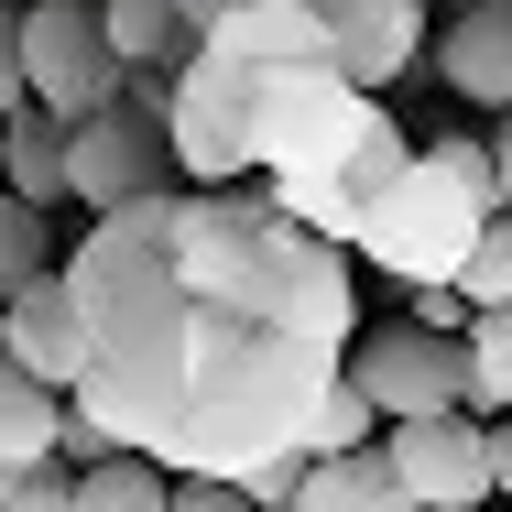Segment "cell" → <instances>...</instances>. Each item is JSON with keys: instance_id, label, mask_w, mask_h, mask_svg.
<instances>
[{"instance_id": "obj_11", "label": "cell", "mask_w": 512, "mask_h": 512, "mask_svg": "<svg viewBox=\"0 0 512 512\" xmlns=\"http://www.w3.org/2000/svg\"><path fill=\"white\" fill-rule=\"evenodd\" d=\"M55 425H66V393H44V382H22V371L0 360V469L55 458Z\"/></svg>"}, {"instance_id": "obj_9", "label": "cell", "mask_w": 512, "mask_h": 512, "mask_svg": "<svg viewBox=\"0 0 512 512\" xmlns=\"http://www.w3.org/2000/svg\"><path fill=\"white\" fill-rule=\"evenodd\" d=\"M0 197L33 207V218L66 207V131H55L44 109H11V120H0Z\"/></svg>"}, {"instance_id": "obj_20", "label": "cell", "mask_w": 512, "mask_h": 512, "mask_svg": "<svg viewBox=\"0 0 512 512\" xmlns=\"http://www.w3.org/2000/svg\"><path fill=\"white\" fill-rule=\"evenodd\" d=\"M164 512H251V502H240L229 480H175V502H164Z\"/></svg>"}, {"instance_id": "obj_19", "label": "cell", "mask_w": 512, "mask_h": 512, "mask_svg": "<svg viewBox=\"0 0 512 512\" xmlns=\"http://www.w3.org/2000/svg\"><path fill=\"white\" fill-rule=\"evenodd\" d=\"M404 327H425V338H469V306H458V284H414Z\"/></svg>"}, {"instance_id": "obj_3", "label": "cell", "mask_w": 512, "mask_h": 512, "mask_svg": "<svg viewBox=\"0 0 512 512\" xmlns=\"http://www.w3.org/2000/svg\"><path fill=\"white\" fill-rule=\"evenodd\" d=\"M338 382L382 425H425V414H469V338H425V327H371L338 349Z\"/></svg>"}, {"instance_id": "obj_2", "label": "cell", "mask_w": 512, "mask_h": 512, "mask_svg": "<svg viewBox=\"0 0 512 512\" xmlns=\"http://www.w3.org/2000/svg\"><path fill=\"white\" fill-rule=\"evenodd\" d=\"M11 66H22V109H44L55 131L120 109V55L99 44V11L22 0V11H11Z\"/></svg>"}, {"instance_id": "obj_27", "label": "cell", "mask_w": 512, "mask_h": 512, "mask_svg": "<svg viewBox=\"0 0 512 512\" xmlns=\"http://www.w3.org/2000/svg\"><path fill=\"white\" fill-rule=\"evenodd\" d=\"M502 425H512V414H502Z\"/></svg>"}, {"instance_id": "obj_13", "label": "cell", "mask_w": 512, "mask_h": 512, "mask_svg": "<svg viewBox=\"0 0 512 512\" xmlns=\"http://www.w3.org/2000/svg\"><path fill=\"white\" fill-rule=\"evenodd\" d=\"M458 306L469 316L512 306V218H480V240H469V262H458Z\"/></svg>"}, {"instance_id": "obj_10", "label": "cell", "mask_w": 512, "mask_h": 512, "mask_svg": "<svg viewBox=\"0 0 512 512\" xmlns=\"http://www.w3.org/2000/svg\"><path fill=\"white\" fill-rule=\"evenodd\" d=\"M284 512H414L393 491V469H382V436L360 447V458H306V480H295V502Z\"/></svg>"}, {"instance_id": "obj_21", "label": "cell", "mask_w": 512, "mask_h": 512, "mask_svg": "<svg viewBox=\"0 0 512 512\" xmlns=\"http://www.w3.org/2000/svg\"><path fill=\"white\" fill-rule=\"evenodd\" d=\"M480 142H491V186H502V218H512V109L480 131Z\"/></svg>"}, {"instance_id": "obj_16", "label": "cell", "mask_w": 512, "mask_h": 512, "mask_svg": "<svg viewBox=\"0 0 512 512\" xmlns=\"http://www.w3.org/2000/svg\"><path fill=\"white\" fill-rule=\"evenodd\" d=\"M33 273H55V240H44V218H33V207L0 197V306H11Z\"/></svg>"}, {"instance_id": "obj_8", "label": "cell", "mask_w": 512, "mask_h": 512, "mask_svg": "<svg viewBox=\"0 0 512 512\" xmlns=\"http://www.w3.org/2000/svg\"><path fill=\"white\" fill-rule=\"evenodd\" d=\"M436 77L480 109H512V0H458L436 33Z\"/></svg>"}, {"instance_id": "obj_17", "label": "cell", "mask_w": 512, "mask_h": 512, "mask_svg": "<svg viewBox=\"0 0 512 512\" xmlns=\"http://www.w3.org/2000/svg\"><path fill=\"white\" fill-rule=\"evenodd\" d=\"M66 491H77V469H55V458L0 469V512H66Z\"/></svg>"}, {"instance_id": "obj_25", "label": "cell", "mask_w": 512, "mask_h": 512, "mask_svg": "<svg viewBox=\"0 0 512 512\" xmlns=\"http://www.w3.org/2000/svg\"><path fill=\"white\" fill-rule=\"evenodd\" d=\"M414 11H458V0H414Z\"/></svg>"}, {"instance_id": "obj_14", "label": "cell", "mask_w": 512, "mask_h": 512, "mask_svg": "<svg viewBox=\"0 0 512 512\" xmlns=\"http://www.w3.org/2000/svg\"><path fill=\"white\" fill-rule=\"evenodd\" d=\"M371 436H382V414L360 404V393H349V382H327V404L306 414V458H360V447H371Z\"/></svg>"}, {"instance_id": "obj_26", "label": "cell", "mask_w": 512, "mask_h": 512, "mask_svg": "<svg viewBox=\"0 0 512 512\" xmlns=\"http://www.w3.org/2000/svg\"><path fill=\"white\" fill-rule=\"evenodd\" d=\"M55 11H88V0H55Z\"/></svg>"}, {"instance_id": "obj_22", "label": "cell", "mask_w": 512, "mask_h": 512, "mask_svg": "<svg viewBox=\"0 0 512 512\" xmlns=\"http://www.w3.org/2000/svg\"><path fill=\"white\" fill-rule=\"evenodd\" d=\"M229 11H251V0H175V22H186V44H197V33H218Z\"/></svg>"}, {"instance_id": "obj_18", "label": "cell", "mask_w": 512, "mask_h": 512, "mask_svg": "<svg viewBox=\"0 0 512 512\" xmlns=\"http://www.w3.org/2000/svg\"><path fill=\"white\" fill-rule=\"evenodd\" d=\"M295 480H306V458H262V469H240L229 491H240L251 512H284V502H295Z\"/></svg>"}, {"instance_id": "obj_6", "label": "cell", "mask_w": 512, "mask_h": 512, "mask_svg": "<svg viewBox=\"0 0 512 512\" xmlns=\"http://www.w3.org/2000/svg\"><path fill=\"white\" fill-rule=\"evenodd\" d=\"M295 11H316L327 66H338V88H360V99H382L404 66H425V11H414V0H295Z\"/></svg>"}, {"instance_id": "obj_5", "label": "cell", "mask_w": 512, "mask_h": 512, "mask_svg": "<svg viewBox=\"0 0 512 512\" xmlns=\"http://www.w3.org/2000/svg\"><path fill=\"white\" fill-rule=\"evenodd\" d=\"M142 197H175V164H164V131L142 120V109H99V120H77L66 131V207H142Z\"/></svg>"}, {"instance_id": "obj_24", "label": "cell", "mask_w": 512, "mask_h": 512, "mask_svg": "<svg viewBox=\"0 0 512 512\" xmlns=\"http://www.w3.org/2000/svg\"><path fill=\"white\" fill-rule=\"evenodd\" d=\"M491 502H512V425H491Z\"/></svg>"}, {"instance_id": "obj_12", "label": "cell", "mask_w": 512, "mask_h": 512, "mask_svg": "<svg viewBox=\"0 0 512 512\" xmlns=\"http://www.w3.org/2000/svg\"><path fill=\"white\" fill-rule=\"evenodd\" d=\"M175 502V480L153 469V458H99V469H77V491L66 512H164Z\"/></svg>"}, {"instance_id": "obj_4", "label": "cell", "mask_w": 512, "mask_h": 512, "mask_svg": "<svg viewBox=\"0 0 512 512\" xmlns=\"http://www.w3.org/2000/svg\"><path fill=\"white\" fill-rule=\"evenodd\" d=\"M382 469L414 512H480L491 502V425L480 414H425V425H382Z\"/></svg>"}, {"instance_id": "obj_1", "label": "cell", "mask_w": 512, "mask_h": 512, "mask_svg": "<svg viewBox=\"0 0 512 512\" xmlns=\"http://www.w3.org/2000/svg\"><path fill=\"white\" fill-rule=\"evenodd\" d=\"M480 218L491 207H469L447 186V164L436 153H404V175L371 197V218L349 229V251L371 262V273H393V284H458V262H469V240H480Z\"/></svg>"}, {"instance_id": "obj_7", "label": "cell", "mask_w": 512, "mask_h": 512, "mask_svg": "<svg viewBox=\"0 0 512 512\" xmlns=\"http://www.w3.org/2000/svg\"><path fill=\"white\" fill-rule=\"evenodd\" d=\"M0 360H11L22 382H44V393H77V382H88V316H77V295H66L55 273H33V284L0 306Z\"/></svg>"}, {"instance_id": "obj_23", "label": "cell", "mask_w": 512, "mask_h": 512, "mask_svg": "<svg viewBox=\"0 0 512 512\" xmlns=\"http://www.w3.org/2000/svg\"><path fill=\"white\" fill-rule=\"evenodd\" d=\"M22 109V66H11V0H0V120Z\"/></svg>"}, {"instance_id": "obj_15", "label": "cell", "mask_w": 512, "mask_h": 512, "mask_svg": "<svg viewBox=\"0 0 512 512\" xmlns=\"http://www.w3.org/2000/svg\"><path fill=\"white\" fill-rule=\"evenodd\" d=\"M469 404H502L512 414V306L469 316Z\"/></svg>"}]
</instances>
